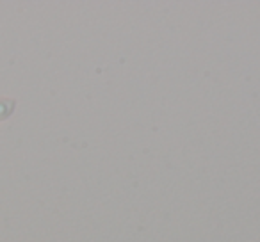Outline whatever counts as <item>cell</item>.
Masks as SVG:
<instances>
[{"instance_id": "cell-1", "label": "cell", "mask_w": 260, "mask_h": 242, "mask_svg": "<svg viewBox=\"0 0 260 242\" xmlns=\"http://www.w3.org/2000/svg\"><path fill=\"white\" fill-rule=\"evenodd\" d=\"M16 101L13 98H0V123H4L6 119H9L15 114Z\"/></svg>"}]
</instances>
